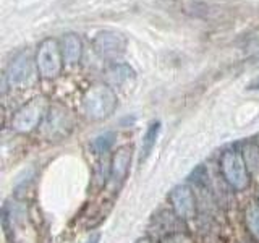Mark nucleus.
I'll return each instance as SVG.
<instances>
[{
    "mask_svg": "<svg viewBox=\"0 0 259 243\" xmlns=\"http://www.w3.org/2000/svg\"><path fill=\"white\" fill-rule=\"evenodd\" d=\"M40 127H42L40 128L42 136L47 141H59L73 132L75 117L68 109L62 107V105H52V107H49Z\"/></svg>",
    "mask_w": 259,
    "mask_h": 243,
    "instance_id": "3",
    "label": "nucleus"
},
{
    "mask_svg": "<svg viewBox=\"0 0 259 243\" xmlns=\"http://www.w3.org/2000/svg\"><path fill=\"white\" fill-rule=\"evenodd\" d=\"M245 221L249 232L259 238V205L257 202H251L245 211Z\"/></svg>",
    "mask_w": 259,
    "mask_h": 243,
    "instance_id": "16",
    "label": "nucleus"
},
{
    "mask_svg": "<svg viewBox=\"0 0 259 243\" xmlns=\"http://www.w3.org/2000/svg\"><path fill=\"white\" fill-rule=\"evenodd\" d=\"M62 55L63 62L68 65H76L83 57V43L76 34H65L62 39Z\"/></svg>",
    "mask_w": 259,
    "mask_h": 243,
    "instance_id": "11",
    "label": "nucleus"
},
{
    "mask_svg": "<svg viewBox=\"0 0 259 243\" xmlns=\"http://www.w3.org/2000/svg\"><path fill=\"white\" fill-rule=\"evenodd\" d=\"M36 68L37 67H34V62H32L31 55L28 52H21L8 65L5 75L7 83L16 89L28 88L36 79Z\"/></svg>",
    "mask_w": 259,
    "mask_h": 243,
    "instance_id": "7",
    "label": "nucleus"
},
{
    "mask_svg": "<svg viewBox=\"0 0 259 243\" xmlns=\"http://www.w3.org/2000/svg\"><path fill=\"white\" fill-rule=\"evenodd\" d=\"M164 243H190V240L182 235L180 232L178 233H172V235H167L164 238Z\"/></svg>",
    "mask_w": 259,
    "mask_h": 243,
    "instance_id": "17",
    "label": "nucleus"
},
{
    "mask_svg": "<svg viewBox=\"0 0 259 243\" xmlns=\"http://www.w3.org/2000/svg\"><path fill=\"white\" fill-rule=\"evenodd\" d=\"M94 52L105 60H115L126 51V39L115 31H101L93 40Z\"/></svg>",
    "mask_w": 259,
    "mask_h": 243,
    "instance_id": "8",
    "label": "nucleus"
},
{
    "mask_svg": "<svg viewBox=\"0 0 259 243\" xmlns=\"http://www.w3.org/2000/svg\"><path fill=\"white\" fill-rule=\"evenodd\" d=\"M170 205H172L174 213L186 221V219H191L196 214V199H194L193 190L188 185H178L170 191Z\"/></svg>",
    "mask_w": 259,
    "mask_h": 243,
    "instance_id": "9",
    "label": "nucleus"
},
{
    "mask_svg": "<svg viewBox=\"0 0 259 243\" xmlns=\"http://www.w3.org/2000/svg\"><path fill=\"white\" fill-rule=\"evenodd\" d=\"M136 243H156V241L151 240V238H141V240H138Z\"/></svg>",
    "mask_w": 259,
    "mask_h": 243,
    "instance_id": "20",
    "label": "nucleus"
},
{
    "mask_svg": "<svg viewBox=\"0 0 259 243\" xmlns=\"http://www.w3.org/2000/svg\"><path fill=\"white\" fill-rule=\"evenodd\" d=\"M63 65V55H62V47L59 46L55 39L47 37L37 47L36 54V67L40 76L52 79L57 78L62 71Z\"/></svg>",
    "mask_w": 259,
    "mask_h": 243,
    "instance_id": "6",
    "label": "nucleus"
},
{
    "mask_svg": "<svg viewBox=\"0 0 259 243\" xmlns=\"http://www.w3.org/2000/svg\"><path fill=\"white\" fill-rule=\"evenodd\" d=\"M257 198H259V190H257Z\"/></svg>",
    "mask_w": 259,
    "mask_h": 243,
    "instance_id": "21",
    "label": "nucleus"
},
{
    "mask_svg": "<svg viewBox=\"0 0 259 243\" xmlns=\"http://www.w3.org/2000/svg\"><path fill=\"white\" fill-rule=\"evenodd\" d=\"M249 89H259V78H256L253 83H251L249 86H248Z\"/></svg>",
    "mask_w": 259,
    "mask_h": 243,
    "instance_id": "19",
    "label": "nucleus"
},
{
    "mask_svg": "<svg viewBox=\"0 0 259 243\" xmlns=\"http://www.w3.org/2000/svg\"><path fill=\"white\" fill-rule=\"evenodd\" d=\"M243 159L246 162L249 174H259V146L254 143H248L241 151Z\"/></svg>",
    "mask_w": 259,
    "mask_h": 243,
    "instance_id": "14",
    "label": "nucleus"
},
{
    "mask_svg": "<svg viewBox=\"0 0 259 243\" xmlns=\"http://www.w3.org/2000/svg\"><path fill=\"white\" fill-rule=\"evenodd\" d=\"M47 110L49 105L44 97H34L15 112V115L12 117V128L16 133H31L32 130L37 128V125L40 127Z\"/></svg>",
    "mask_w": 259,
    "mask_h": 243,
    "instance_id": "5",
    "label": "nucleus"
},
{
    "mask_svg": "<svg viewBox=\"0 0 259 243\" xmlns=\"http://www.w3.org/2000/svg\"><path fill=\"white\" fill-rule=\"evenodd\" d=\"M221 170L225 182L233 190L243 191L249 186V170L240 151L237 149L225 151L221 157Z\"/></svg>",
    "mask_w": 259,
    "mask_h": 243,
    "instance_id": "4",
    "label": "nucleus"
},
{
    "mask_svg": "<svg viewBox=\"0 0 259 243\" xmlns=\"http://www.w3.org/2000/svg\"><path fill=\"white\" fill-rule=\"evenodd\" d=\"M101 241V233H93L84 243H99Z\"/></svg>",
    "mask_w": 259,
    "mask_h": 243,
    "instance_id": "18",
    "label": "nucleus"
},
{
    "mask_svg": "<svg viewBox=\"0 0 259 243\" xmlns=\"http://www.w3.org/2000/svg\"><path fill=\"white\" fill-rule=\"evenodd\" d=\"M130 162H132V149L130 148H120L113 152L109 172V182L113 186H118L125 180L130 170Z\"/></svg>",
    "mask_w": 259,
    "mask_h": 243,
    "instance_id": "10",
    "label": "nucleus"
},
{
    "mask_svg": "<svg viewBox=\"0 0 259 243\" xmlns=\"http://www.w3.org/2000/svg\"><path fill=\"white\" fill-rule=\"evenodd\" d=\"M159 133H160V122L159 120L151 122L148 130H146L144 136H143V141H141V151H140V162L141 164L148 160V157L152 154L154 148H156Z\"/></svg>",
    "mask_w": 259,
    "mask_h": 243,
    "instance_id": "12",
    "label": "nucleus"
},
{
    "mask_svg": "<svg viewBox=\"0 0 259 243\" xmlns=\"http://www.w3.org/2000/svg\"><path fill=\"white\" fill-rule=\"evenodd\" d=\"M107 78L112 85L121 86V85L128 83L132 78H135V71L125 63H113L107 70Z\"/></svg>",
    "mask_w": 259,
    "mask_h": 243,
    "instance_id": "13",
    "label": "nucleus"
},
{
    "mask_svg": "<svg viewBox=\"0 0 259 243\" xmlns=\"http://www.w3.org/2000/svg\"><path fill=\"white\" fill-rule=\"evenodd\" d=\"M117 109V96L107 85H94L83 96V112L89 120H104Z\"/></svg>",
    "mask_w": 259,
    "mask_h": 243,
    "instance_id": "2",
    "label": "nucleus"
},
{
    "mask_svg": "<svg viewBox=\"0 0 259 243\" xmlns=\"http://www.w3.org/2000/svg\"><path fill=\"white\" fill-rule=\"evenodd\" d=\"M2 225L10 243H32L34 230L28 217V208L21 201L7 202L2 211Z\"/></svg>",
    "mask_w": 259,
    "mask_h": 243,
    "instance_id": "1",
    "label": "nucleus"
},
{
    "mask_svg": "<svg viewBox=\"0 0 259 243\" xmlns=\"http://www.w3.org/2000/svg\"><path fill=\"white\" fill-rule=\"evenodd\" d=\"M115 140H117V135L113 132L102 133L97 138H94V141L91 143V149L94 151V154H105L110 151Z\"/></svg>",
    "mask_w": 259,
    "mask_h": 243,
    "instance_id": "15",
    "label": "nucleus"
}]
</instances>
